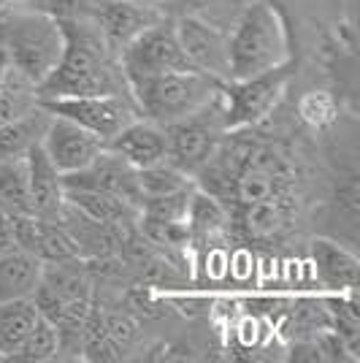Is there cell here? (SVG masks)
Returning a JSON list of instances; mask_svg holds the SVG:
<instances>
[{
  "instance_id": "10",
  "label": "cell",
  "mask_w": 360,
  "mask_h": 363,
  "mask_svg": "<svg viewBox=\"0 0 360 363\" xmlns=\"http://www.w3.org/2000/svg\"><path fill=\"white\" fill-rule=\"evenodd\" d=\"M120 60L122 71L128 76V84L133 79H141V76L190 71L193 68V62L187 60V55L179 44L176 25H174L171 16H163L144 33H138L133 41L120 52Z\"/></svg>"
},
{
  "instance_id": "20",
  "label": "cell",
  "mask_w": 360,
  "mask_h": 363,
  "mask_svg": "<svg viewBox=\"0 0 360 363\" xmlns=\"http://www.w3.org/2000/svg\"><path fill=\"white\" fill-rule=\"evenodd\" d=\"M44 263L25 250H9L0 255V303L30 298L41 282Z\"/></svg>"
},
{
  "instance_id": "11",
  "label": "cell",
  "mask_w": 360,
  "mask_h": 363,
  "mask_svg": "<svg viewBox=\"0 0 360 363\" xmlns=\"http://www.w3.org/2000/svg\"><path fill=\"white\" fill-rule=\"evenodd\" d=\"M65 190H95V193H108L117 196L128 203H133L141 209V184H138V168L125 163L120 155L111 150H103L87 168L65 174L62 177Z\"/></svg>"
},
{
  "instance_id": "7",
  "label": "cell",
  "mask_w": 360,
  "mask_h": 363,
  "mask_svg": "<svg viewBox=\"0 0 360 363\" xmlns=\"http://www.w3.org/2000/svg\"><path fill=\"white\" fill-rule=\"evenodd\" d=\"M163 130L168 141L165 160L193 179L227 133L225 117H223V95H217L211 104L198 108L196 114L165 125Z\"/></svg>"
},
{
  "instance_id": "8",
  "label": "cell",
  "mask_w": 360,
  "mask_h": 363,
  "mask_svg": "<svg viewBox=\"0 0 360 363\" xmlns=\"http://www.w3.org/2000/svg\"><path fill=\"white\" fill-rule=\"evenodd\" d=\"M287 25L293 57L298 65L312 60L317 46L339 22H358V0H266Z\"/></svg>"
},
{
  "instance_id": "13",
  "label": "cell",
  "mask_w": 360,
  "mask_h": 363,
  "mask_svg": "<svg viewBox=\"0 0 360 363\" xmlns=\"http://www.w3.org/2000/svg\"><path fill=\"white\" fill-rule=\"evenodd\" d=\"M41 147H44L46 157L55 163V168L65 177V174H76V171L90 166L106 150V141L90 130H84L81 125L52 114L49 128L41 138Z\"/></svg>"
},
{
  "instance_id": "6",
  "label": "cell",
  "mask_w": 360,
  "mask_h": 363,
  "mask_svg": "<svg viewBox=\"0 0 360 363\" xmlns=\"http://www.w3.org/2000/svg\"><path fill=\"white\" fill-rule=\"evenodd\" d=\"M296 74H298V60L293 57L263 74L223 82L220 95H223V117L227 130L252 128L257 122L269 120L290 95Z\"/></svg>"
},
{
  "instance_id": "9",
  "label": "cell",
  "mask_w": 360,
  "mask_h": 363,
  "mask_svg": "<svg viewBox=\"0 0 360 363\" xmlns=\"http://www.w3.org/2000/svg\"><path fill=\"white\" fill-rule=\"evenodd\" d=\"M41 108H46L55 117L81 125L84 130L103 138L106 144L120 133L122 128H128L130 122L141 117V111L135 106L133 95H65V98H41Z\"/></svg>"
},
{
  "instance_id": "24",
  "label": "cell",
  "mask_w": 360,
  "mask_h": 363,
  "mask_svg": "<svg viewBox=\"0 0 360 363\" xmlns=\"http://www.w3.org/2000/svg\"><path fill=\"white\" fill-rule=\"evenodd\" d=\"M35 106H38V87L9 65L0 82V125L25 117Z\"/></svg>"
},
{
  "instance_id": "4",
  "label": "cell",
  "mask_w": 360,
  "mask_h": 363,
  "mask_svg": "<svg viewBox=\"0 0 360 363\" xmlns=\"http://www.w3.org/2000/svg\"><path fill=\"white\" fill-rule=\"evenodd\" d=\"M230 74L227 79H247L293 60V44L282 14L266 3L252 0L233 30L227 33Z\"/></svg>"
},
{
  "instance_id": "2",
  "label": "cell",
  "mask_w": 360,
  "mask_h": 363,
  "mask_svg": "<svg viewBox=\"0 0 360 363\" xmlns=\"http://www.w3.org/2000/svg\"><path fill=\"white\" fill-rule=\"evenodd\" d=\"M65 35V49L57 68L38 87L41 98L65 95H125L130 92L128 76L122 71L120 52H114L101 28L90 16L57 19Z\"/></svg>"
},
{
  "instance_id": "21",
  "label": "cell",
  "mask_w": 360,
  "mask_h": 363,
  "mask_svg": "<svg viewBox=\"0 0 360 363\" xmlns=\"http://www.w3.org/2000/svg\"><path fill=\"white\" fill-rule=\"evenodd\" d=\"M49 120H52V114L38 104L25 117L0 125V160L25 157L35 144H41L46 128H49Z\"/></svg>"
},
{
  "instance_id": "19",
  "label": "cell",
  "mask_w": 360,
  "mask_h": 363,
  "mask_svg": "<svg viewBox=\"0 0 360 363\" xmlns=\"http://www.w3.org/2000/svg\"><path fill=\"white\" fill-rule=\"evenodd\" d=\"M249 3L252 0H160L157 9L171 19L187 16V19H198V22L209 25V28L230 33Z\"/></svg>"
},
{
  "instance_id": "26",
  "label": "cell",
  "mask_w": 360,
  "mask_h": 363,
  "mask_svg": "<svg viewBox=\"0 0 360 363\" xmlns=\"http://www.w3.org/2000/svg\"><path fill=\"white\" fill-rule=\"evenodd\" d=\"M138 184H141V196L154 198V196H168V193H176L184 190L196 182L190 179L187 174H181L179 168H174L168 160L157 163L150 168H138ZM144 203V201H141Z\"/></svg>"
},
{
  "instance_id": "3",
  "label": "cell",
  "mask_w": 360,
  "mask_h": 363,
  "mask_svg": "<svg viewBox=\"0 0 360 363\" xmlns=\"http://www.w3.org/2000/svg\"><path fill=\"white\" fill-rule=\"evenodd\" d=\"M0 44L9 65L41 87L57 68L65 49L60 22L28 6H0Z\"/></svg>"
},
{
  "instance_id": "1",
  "label": "cell",
  "mask_w": 360,
  "mask_h": 363,
  "mask_svg": "<svg viewBox=\"0 0 360 363\" xmlns=\"http://www.w3.org/2000/svg\"><path fill=\"white\" fill-rule=\"evenodd\" d=\"M193 182L227 209L239 244L271 255L296 252L312 236L322 184L320 141L293 114L285 120L279 106L252 128L227 130Z\"/></svg>"
},
{
  "instance_id": "22",
  "label": "cell",
  "mask_w": 360,
  "mask_h": 363,
  "mask_svg": "<svg viewBox=\"0 0 360 363\" xmlns=\"http://www.w3.org/2000/svg\"><path fill=\"white\" fill-rule=\"evenodd\" d=\"M41 318L33 298H16V301L0 303V361H9L22 342L33 331L35 320Z\"/></svg>"
},
{
  "instance_id": "25",
  "label": "cell",
  "mask_w": 360,
  "mask_h": 363,
  "mask_svg": "<svg viewBox=\"0 0 360 363\" xmlns=\"http://www.w3.org/2000/svg\"><path fill=\"white\" fill-rule=\"evenodd\" d=\"M57 350H60V339L55 325L46 318H38L28 339L22 342V347L16 350L9 361L19 363H44V361H57Z\"/></svg>"
},
{
  "instance_id": "16",
  "label": "cell",
  "mask_w": 360,
  "mask_h": 363,
  "mask_svg": "<svg viewBox=\"0 0 360 363\" xmlns=\"http://www.w3.org/2000/svg\"><path fill=\"white\" fill-rule=\"evenodd\" d=\"M296 82H303V84H300L298 95H293V98L287 95V104L293 111V120L298 122V128L306 130L309 136H325L347 114H355L342 104V98L330 90L325 82L322 84H317V79L315 82L296 79Z\"/></svg>"
},
{
  "instance_id": "14",
  "label": "cell",
  "mask_w": 360,
  "mask_h": 363,
  "mask_svg": "<svg viewBox=\"0 0 360 363\" xmlns=\"http://www.w3.org/2000/svg\"><path fill=\"white\" fill-rule=\"evenodd\" d=\"M303 250L312 260L315 279L322 293H347V290L358 288V250L336 239H328V236H317V233L306 239Z\"/></svg>"
},
{
  "instance_id": "17",
  "label": "cell",
  "mask_w": 360,
  "mask_h": 363,
  "mask_svg": "<svg viewBox=\"0 0 360 363\" xmlns=\"http://www.w3.org/2000/svg\"><path fill=\"white\" fill-rule=\"evenodd\" d=\"M106 150L120 155L122 160L130 163L133 168H150L165 160L168 141H165L163 125H154V122L138 117L128 128H122L120 133L106 144Z\"/></svg>"
},
{
  "instance_id": "18",
  "label": "cell",
  "mask_w": 360,
  "mask_h": 363,
  "mask_svg": "<svg viewBox=\"0 0 360 363\" xmlns=\"http://www.w3.org/2000/svg\"><path fill=\"white\" fill-rule=\"evenodd\" d=\"M28 182H30V201L33 214L44 217V220H55L57 212L65 203V187H62V174L55 168V163L46 157L41 144H35L28 155Z\"/></svg>"
},
{
  "instance_id": "23",
  "label": "cell",
  "mask_w": 360,
  "mask_h": 363,
  "mask_svg": "<svg viewBox=\"0 0 360 363\" xmlns=\"http://www.w3.org/2000/svg\"><path fill=\"white\" fill-rule=\"evenodd\" d=\"M0 209L9 217L33 214L30 182H28V160H0Z\"/></svg>"
},
{
  "instance_id": "15",
  "label": "cell",
  "mask_w": 360,
  "mask_h": 363,
  "mask_svg": "<svg viewBox=\"0 0 360 363\" xmlns=\"http://www.w3.org/2000/svg\"><path fill=\"white\" fill-rule=\"evenodd\" d=\"M174 25H176L181 49H184L187 60L193 62V68L209 76H217L220 82H227V74H230L227 33L209 28L198 19H187V16L174 19Z\"/></svg>"
},
{
  "instance_id": "12",
  "label": "cell",
  "mask_w": 360,
  "mask_h": 363,
  "mask_svg": "<svg viewBox=\"0 0 360 363\" xmlns=\"http://www.w3.org/2000/svg\"><path fill=\"white\" fill-rule=\"evenodd\" d=\"M163 16V11L150 0H92L90 9V19L101 28L114 52H122L138 33H144Z\"/></svg>"
},
{
  "instance_id": "29",
  "label": "cell",
  "mask_w": 360,
  "mask_h": 363,
  "mask_svg": "<svg viewBox=\"0 0 360 363\" xmlns=\"http://www.w3.org/2000/svg\"><path fill=\"white\" fill-rule=\"evenodd\" d=\"M150 3H154V6H157V3H160V0H150Z\"/></svg>"
},
{
  "instance_id": "27",
  "label": "cell",
  "mask_w": 360,
  "mask_h": 363,
  "mask_svg": "<svg viewBox=\"0 0 360 363\" xmlns=\"http://www.w3.org/2000/svg\"><path fill=\"white\" fill-rule=\"evenodd\" d=\"M14 223H11V217L0 209V255L3 252H9V250H14Z\"/></svg>"
},
{
  "instance_id": "5",
  "label": "cell",
  "mask_w": 360,
  "mask_h": 363,
  "mask_svg": "<svg viewBox=\"0 0 360 363\" xmlns=\"http://www.w3.org/2000/svg\"><path fill=\"white\" fill-rule=\"evenodd\" d=\"M223 90V82L217 76L203 71H168V74L141 76L130 82V95L144 120L154 125H171L196 114L198 108L211 104Z\"/></svg>"
},
{
  "instance_id": "28",
  "label": "cell",
  "mask_w": 360,
  "mask_h": 363,
  "mask_svg": "<svg viewBox=\"0 0 360 363\" xmlns=\"http://www.w3.org/2000/svg\"><path fill=\"white\" fill-rule=\"evenodd\" d=\"M6 68H9V57H6V49H3V44H0V82H3Z\"/></svg>"
}]
</instances>
